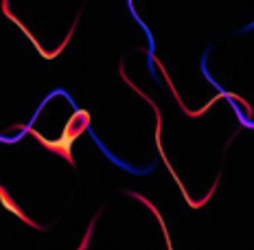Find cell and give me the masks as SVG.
I'll return each mask as SVG.
<instances>
[{
    "label": "cell",
    "instance_id": "obj_1",
    "mask_svg": "<svg viewBox=\"0 0 254 250\" xmlns=\"http://www.w3.org/2000/svg\"><path fill=\"white\" fill-rule=\"evenodd\" d=\"M0 204H2V206H4V209H7V211H11L13 215H18L20 220L24 222V224H29V226H33V228H40V231H46V226H40V224H35V222L31 220V217H26L24 213L20 211L18 206H15V202H13L11 198H9V193H7V191H4V189H2V184H0Z\"/></svg>",
    "mask_w": 254,
    "mask_h": 250
}]
</instances>
